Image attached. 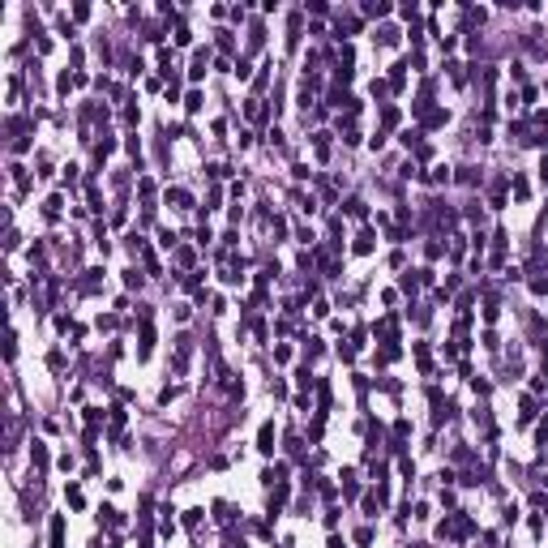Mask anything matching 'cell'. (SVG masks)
Wrapping results in <instances>:
<instances>
[{"mask_svg":"<svg viewBox=\"0 0 548 548\" xmlns=\"http://www.w3.org/2000/svg\"><path fill=\"white\" fill-rule=\"evenodd\" d=\"M30 458H34L39 467H47V450H43V441H34V445H30Z\"/></svg>","mask_w":548,"mask_h":548,"instance_id":"3","label":"cell"},{"mask_svg":"<svg viewBox=\"0 0 548 548\" xmlns=\"http://www.w3.org/2000/svg\"><path fill=\"white\" fill-rule=\"evenodd\" d=\"M356 253H373V236H368V231H364L360 240H356Z\"/></svg>","mask_w":548,"mask_h":548,"instance_id":"5","label":"cell"},{"mask_svg":"<svg viewBox=\"0 0 548 548\" xmlns=\"http://www.w3.org/2000/svg\"><path fill=\"white\" fill-rule=\"evenodd\" d=\"M52 548H65V518H52Z\"/></svg>","mask_w":548,"mask_h":548,"instance_id":"2","label":"cell"},{"mask_svg":"<svg viewBox=\"0 0 548 548\" xmlns=\"http://www.w3.org/2000/svg\"><path fill=\"white\" fill-rule=\"evenodd\" d=\"M381 43H385V47H390V43H398V30H394V26H385V30H381Z\"/></svg>","mask_w":548,"mask_h":548,"instance_id":"6","label":"cell"},{"mask_svg":"<svg viewBox=\"0 0 548 548\" xmlns=\"http://www.w3.org/2000/svg\"><path fill=\"white\" fill-rule=\"evenodd\" d=\"M257 450L274 454V424H262V433H257Z\"/></svg>","mask_w":548,"mask_h":548,"instance_id":"1","label":"cell"},{"mask_svg":"<svg viewBox=\"0 0 548 548\" xmlns=\"http://www.w3.org/2000/svg\"><path fill=\"white\" fill-rule=\"evenodd\" d=\"M540 180H544V184H548V155H544V159H540Z\"/></svg>","mask_w":548,"mask_h":548,"instance_id":"10","label":"cell"},{"mask_svg":"<svg viewBox=\"0 0 548 548\" xmlns=\"http://www.w3.org/2000/svg\"><path fill=\"white\" fill-rule=\"evenodd\" d=\"M445 120H450L445 112H428V116H424V124H428V129H437V124H445Z\"/></svg>","mask_w":548,"mask_h":548,"instance_id":"4","label":"cell"},{"mask_svg":"<svg viewBox=\"0 0 548 548\" xmlns=\"http://www.w3.org/2000/svg\"><path fill=\"white\" fill-rule=\"evenodd\" d=\"M103 523H120V510H116V506H103Z\"/></svg>","mask_w":548,"mask_h":548,"instance_id":"8","label":"cell"},{"mask_svg":"<svg viewBox=\"0 0 548 548\" xmlns=\"http://www.w3.org/2000/svg\"><path fill=\"white\" fill-rule=\"evenodd\" d=\"M184 107H188V112H197V107H202V94H197V90H188V98H184Z\"/></svg>","mask_w":548,"mask_h":548,"instance_id":"9","label":"cell"},{"mask_svg":"<svg viewBox=\"0 0 548 548\" xmlns=\"http://www.w3.org/2000/svg\"><path fill=\"white\" fill-rule=\"evenodd\" d=\"M107 548H120V544H107Z\"/></svg>","mask_w":548,"mask_h":548,"instance_id":"11","label":"cell"},{"mask_svg":"<svg viewBox=\"0 0 548 548\" xmlns=\"http://www.w3.org/2000/svg\"><path fill=\"white\" fill-rule=\"evenodd\" d=\"M347 214H356V219L364 214V202H360V197H352V202H347Z\"/></svg>","mask_w":548,"mask_h":548,"instance_id":"7","label":"cell"}]
</instances>
